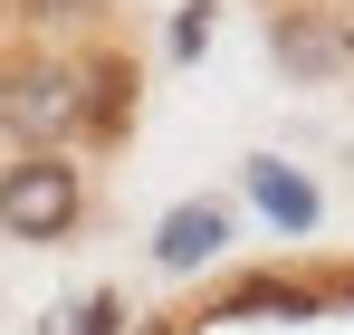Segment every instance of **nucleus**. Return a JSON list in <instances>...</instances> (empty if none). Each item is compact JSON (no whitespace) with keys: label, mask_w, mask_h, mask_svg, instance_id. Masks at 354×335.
Instances as JSON below:
<instances>
[{"label":"nucleus","mask_w":354,"mask_h":335,"mask_svg":"<svg viewBox=\"0 0 354 335\" xmlns=\"http://www.w3.org/2000/svg\"><path fill=\"white\" fill-rule=\"evenodd\" d=\"M10 19L48 39V29H86V19H106V0H10Z\"/></svg>","instance_id":"obj_8"},{"label":"nucleus","mask_w":354,"mask_h":335,"mask_svg":"<svg viewBox=\"0 0 354 335\" xmlns=\"http://www.w3.org/2000/svg\"><path fill=\"white\" fill-rule=\"evenodd\" d=\"M48 335H124V297H115V287H96V297H77Z\"/></svg>","instance_id":"obj_9"},{"label":"nucleus","mask_w":354,"mask_h":335,"mask_svg":"<svg viewBox=\"0 0 354 335\" xmlns=\"http://www.w3.org/2000/svg\"><path fill=\"white\" fill-rule=\"evenodd\" d=\"M134 335H192V316H144Z\"/></svg>","instance_id":"obj_11"},{"label":"nucleus","mask_w":354,"mask_h":335,"mask_svg":"<svg viewBox=\"0 0 354 335\" xmlns=\"http://www.w3.org/2000/svg\"><path fill=\"white\" fill-rule=\"evenodd\" d=\"M86 144L96 154H115L124 134H134V57L124 48H86Z\"/></svg>","instance_id":"obj_5"},{"label":"nucleus","mask_w":354,"mask_h":335,"mask_svg":"<svg viewBox=\"0 0 354 335\" xmlns=\"http://www.w3.org/2000/svg\"><path fill=\"white\" fill-rule=\"evenodd\" d=\"M345 10H354V0H345Z\"/></svg>","instance_id":"obj_13"},{"label":"nucleus","mask_w":354,"mask_h":335,"mask_svg":"<svg viewBox=\"0 0 354 335\" xmlns=\"http://www.w3.org/2000/svg\"><path fill=\"white\" fill-rule=\"evenodd\" d=\"M230 230H239V211L230 201H173L163 221H153V269H173V278H192V269H211L221 249H230Z\"/></svg>","instance_id":"obj_4"},{"label":"nucleus","mask_w":354,"mask_h":335,"mask_svg":"<svg viewBox=\"0 0 354 335\" xmlns=\"http://www.w3.org/2000/svg\"><path fill=\"white\" fill-rule=\"evenodd\" d=\"M77 221H86V172H77V154H10V163H0V230H10L19 249H58Z\"/></svg>","instance_id":"obj_2"},{"label":"nucleus","mask_w":354,"mask_h":335,"mask_svg":"<svg viewBox=\"0 0 354 335\" xmlns=\"http://www.w3.org/2000/svg\"><path fill=\"white\" fill-rule=\"evenodd\" d=\"M326 297H354V269H345V278H335V287H326Z\"/></svg>","instance_id":"obj_12"},{"label":"nucleus","mask_w":354,"mask_h":335,"mask_svg":"<svg viewBox=\"0 0 354 335\" xmlns=\"http://www.w3.org/2000/svg\"><path fill=\"white\" fill-rule=\"evenodd\" d=\"M211 316H288V326H306V316H326V287L278 278V269H249V278H230L211 297Z\"/></svg>","instance_id":"obj_7"},{"label":"nucleus","mask_w":354,"mask_h":335,"mask_svg":"<svg viewBox=\"0 0 354 335\" xmlns=\"http://www.w3.org/2000/svg\"><path fill=\"white\" fill-rule=\"evenodd\" d=\"M0 134H19V154L86 144V67L58 48H10L0 57Z\"/></svg>","instance_id":"obj_1"},{"label":"nucleus","mask_w":354,"mask_h":335,"mask_svg":"<svg viewBox=\"0 0 354 335\" xmlns=\"http://www.w3.org/2000/svg\"><path fill=\"white\" fill-rule=\"evenodd\" d=\"M239 182H249V201H259V221L268 230H288V239H306V230L326 221V201H316V182L297 163H278V154H249L239 163Z\"/></svg>","instance_id":"obj_6"},{"label":"nucleus","mask_w":354,"mask_h":335,"mask_svg":"<svg viewBox=\"0 0 354 335\" xmlns=\"http://www.w3.org/2000/svg\"><path fill=\"white\" fill-rule=\"evenodd\" d=\"M211 10H221V0H182V19H173V57H201V48H211Z\"/></svg>","instance_id":"obj_10"},{"label":"nucleus","mask_w":354,"mask_h":335,"mask_svg":"<svg viewBox=\"0 0 354 335\" xmlns=\"http://www.w3.org/2000/svg\"><path fill=\"white\" fill-rule=\"evenodd\" d=\"M268 67L297 87L354 77V10L345 0H268Z\"/></svg>","instance_id":"obj_3"}]
</instances>
